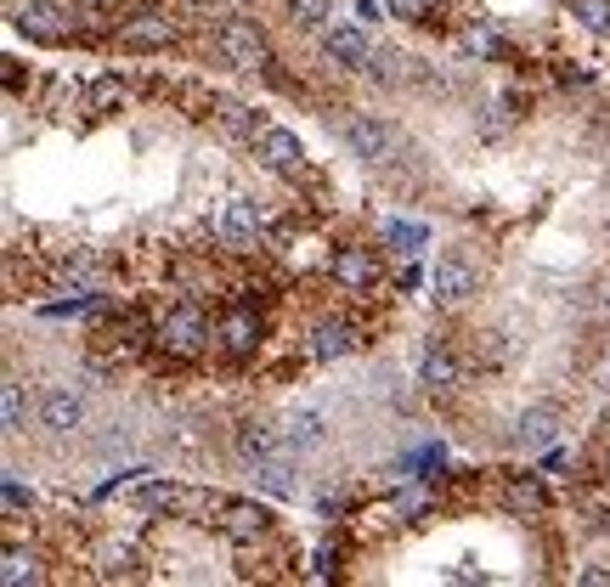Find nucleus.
Segmentation results:
<instances>
[{"label": "nucleus", "instance_id": "30", "mask_svg": "<svg viewBox=\"0 0 610 587\" xmlns=\"http://www.w3.org/2000/svg\"><path fill=\"white\" fill-rule=\"evenodd\" d=\"M566 12H571V23H577V29H588V34L610 40V0H566Z\"/></svg>", "mask_w": 610, "mask_h": 587}, {"label": "nucleus", "instance_id": "18", "mask_svg": "<svg viewBox=\"0 0 610 587\" xmlns=\"http://www.w3.org/2000/svg\"><path fill=\"white\" fill-rule=\"evenodd\" d=\"M559 429H566V413H559L554 402H537V407L521 413V424H514V447L537 458V452H548L559 440Z\"/></svg>", "mask_w": 610, "mask_h": 587}, {"label": "nucleus", "instance_id": "32", "mask_svg": "<svg viewBox=\"0 0 610 587\" xmlns=\"http://www.w3.org/2000/svg\"><path fill=\"white\" fill-rule=\"evenodd\" d=\"M0 418H7V435H23L29 407H23V384H18V378H7V384H0Z\"/></svg>", "mask_w": 610, "mask_h": 587}, {"label": "nucleus", "instance_id": "20", "mask_svg": "<svg viewBox=\"0 0 610 587\" xmlns=\"http://www.w3.org/2000/svg\"><path fill=\"white\" fill-rule=\"evenodd\" d=\"M186 480H130V509H142L153 520H181Z\"/></svg>", "mask_w": 610, "mask_h": 587}, {"label": "nucleus", "instance_id": "25", "mask_svg": "<svg viewBox=\"0 0 610 587\" xmlns=\"http://www.w3.org/2000/svg\"><path fill=\"white\" fill-rule=\"evenodd\" d=\"M249 474H255V485H260L266 498H295L300 492L295 458H260V463H249Z\"/></svg>", "mask_w": 610, "mask_h": 587}, {"label": "nucleus", "instance_id": "7", "mask_svg": "<svg viewBox=\"0 0 610 587\" xmlns=\"http://www.w3.org/2000/svg\"><path fill=\"white\" fill-rule=\"evenodd\" d=\"M260 345H266V317H260L255 306H232V311L215 317V351H221L232 367L255 362Z\"/></svg>", "mask_w": 610, "mask_h": 587}, {"label": "nucleus", "instance_id": "31", "mask_svg": "<svg viewBox=\"0 0 610 587\" xmlns=\"http://www.w3.org/2000/svg\"><path fill=\"white\" fill-rule=\"evenodd\" d=\"M458 45L469 57H481V63H492V57H509V40L497 34V29H463L458 34Z\"/></svg>", "mask_w": 610, "mask_h": 587}, {"label": "nucleus", "instance_id": "12", "mask_svg": "<svg viewBox=\"0 0 610 587\" xmlns=\"http://www.w3.org/2000/svg\"><path fill=\"white\" fill-rule=\"evenodd\" d=\"M215 531L226 536L232 548H255V543H266V536H277V514H271L266 503H244V498H232Z\"/></svg>", "mask_w": 610, "mask_h": 587}, {"label": "nucleus", "instance_id": "13", "mask_svg": "<svg viewBox=\"0 0 610 587\" xmlns=\"http://www.w3.org/2000/svg\"><path fill=\"white\" fill-rule=\"evenodd\" d=\"M418 384H425L430 402H458L469 373H463V362L447 345H425V356H418Z\"/></svg>", "mask_w": 610, "mask_h": 587}, {"label": "nucleus", "instance_id": "6", "mask_svg": "<svg viewBox=\"0 0 610 587\" xmlns=\"http://www.w3.org/2000/svg\"><path fill=\"white\" fill-rule=\"evenodd\" d=\"M215 237L226 243V249H238V255L266 249V237H271V215H266V204L249 199V192H232V199L221 204V215H215Z\"/></svg>", "mask_w": 610, "mask_h": 587}, {"label": "nucleus", "instance_id": "2", "mask_svg": "<svg viewBox=\"0 0 610 587\" xmlns=\"http://www.w3.org/2000/svg\"><path fill=\"white\" fill-rule=\"evenodd\" d=\"M159 351L170 356V362H199V356H210L215 351V317L199 306V300H181L175 306H164L159 311Z\"/></svg>", "mask_w": 610, "mask_h": 587}, {"label": "nucleus", "instance_id": "37", "mask_svg": "<svg viewBox=\"0 0 610 587\" xmlns=\"http://www.w3.org/2000/svg\"><path fill=\"white\" fill-rule=\"evenodd\" d=\"M317 581H328V576H340V543H322L317 548V570H311Z\"/></svg>", "mask_w": 610, "mask_h": 587}, {"label": "nucleus", "instance_id": "40", "mask_svg": "<svg viewBox=\"0 0 610 587\" xmlns=\"http://www.w3.org/2000/svg\"><path fill=\"white\" fill-rule=\"evenodd\" d=\"M599 306H604V311H610V288H604V294H599Z\"/></svg>", "mask_w": 610, "mask_h": 587}, {"label": "nucleus", "instance_id": "3", "mask_svg": "<svg viewBox=\"0 0 610 587\" xmlns=\"http://www.w3.org/2000/svg\"><path fill=\"white\" fill-rule=\"evenodd\" d=\"M181 40H186V23L164 7H136V12H119V23H114V52H125V57H153Z\"/></svg>", "mask_w": 610, "mask_h": 587}, {"label": "nucleus", "instance_id": "11", "mask_svg": "<svg viewBox=\"0 0 610 587\" xmlns=\"http://www.w3.org/2000/svg\"><path fill=\"white\" fill-rule=\"evenodd\" d=\"M356 351H362V328H356L351 317H322V322H311V333L300 339V356L317 362V367L345 362V356H356Z\"/></svg>", "mask_w": 610, "mask_h": 587}, {"label": "nucleus", "instance_id": "26", "mask_svg": "<svg viewBox=\"0 0 610 587\" xmlns=\"http://www.w3.org/2000/svg\"><path fill=\"white\" fill-rule=\"evenodd\" d=\"M469 339H475V345H469V351H475V362H481L486 373H503V367L514 362V339H509L503 328H475Z\"/></svg>", "mask_w": 610, "mask_h": 587}, {"label": "nucleus", "instance_id": "16", "mask_svg": "<svg viewBox=\"0 0 610 587\" xmlns=\"http://www.w3.org/2000/svg\"><path fill=\"white\" fill-rule=\"evenodd\" d=\"M322 52H328V63H340L345 74H367V63H373L379 45H373L356 23H328L322 29Z\"/></svg>", "mask_w": 610, "mask_h": 587}, {"label": "nucleus", "instance_id": "14", "mask_svg": "<svg viewBox=\"0 0 610 587\" xmlns=\"http://www.w3.org/2000/svg\"><path fill=\"white\" fill-rule=\"evenodd\" d=\"M204 114L215 119V130H221L226 141H244V147H249V141H255V136H260V130L271 125V119H266V114H260L255 103H238V96H221V90H210Z\"/></svg>", "mask_w": 610, "mask_h": 587}, {"label": "nucleus", "instance_id": "17", "mask_svg": "<svg viewBox=\"0 0 610 587\" xmlns=\"http://www.w3.org/2000/svg\"><path fill=\"white\" fill-rule=\"evenodd\" d=\"M232 447H238L244 463H260V458H295L283 424H271V418H244L238 435H232Z\"/></svg>", "mask_w": 610, "mask_h": 587}, {"label": "nucleus", "instance_id": "21", "mask_svg": "<svg viewBox=\"0 0 610 587\" xmlns=\"http://www.w3.org/2000/svg\"><path fill=\"white\" fill-rule=\"evenodd\" d=\"M503 509L514 514V520H543L548 514V485L537 480V474H503Z\"/></svg>", "mask_w": 610, "mask_h": 587}, {"label": "nucleus", "instance_id": "9", "mask_svg": "<svg viewBox=\"0 0 610 587\" xmlns=\"http://www.w3.org/2000/svg\"><path fill=\"white\" fill-rule=\"evenodd\" d=\"M475 294H481V266L469 260V255H458V249H447V255L436 260V271H430V300H436V311H463Z\"/></svg>", "mask_w": 610, "mask_h": 587}, {"label": "nucleus", "instance_id": "36", "mask_svg": "<svg viewBox=\"0 0 610 587\" xmlns=\"http://www.w3.org/2000/svg\"><path fill=\"white\" fill-rule=\"evenodd\" d=\"M543 458H548V474H559V480L577 474V452H566V447H548Z\"/></svg>", "mask_w": 610, "mask_h": 587}, {"label": "nucleus", "instance_id": "41", "mask_svg": "<svg viewBox=\"0 0 610 587\" xmlns=\"http://www.w3.org/2000/svg\"><path fill=\"white\" fill-rule=\"evenodd\" d=\"M604 232H610V204H604Z\"/></svg>", "mask_w": 610, "mask_h": 587}, {"label": "nucleus", "instance_id": "33", "mask_svg": "<svg viewBox=\"0 0 610 587\" xmlns=\"http://www.w3.org/2000/svg\"><path fill=\"white\" fill-rule=\"evenodd\" d=\"M328 12H334V0H289V18L300 29H328Z\"/></svg>", "mask_w": 610, "mask_h": 587}, {"label": "nucleus", "instance_id": "8", "mask_svg": "<svg viewBox=\"0 0 610 587\" xmlns=\"http://www.w3.org/2000/svg\"><path fill=\"white\" fill-rule=\"evenodd\" d=\"M249 153H255V164L266 170V175H277V181H300L306 175V141L289 130V125H266L255 141H249Z\"/></svg>", "mask_w": 610, "mask_h": 587}, {"label": "nucleus", "instance_id": "4", "mask_svg": "<svg viewBox=\"0 0 610 587\" xmlns=\"http://www.w3.org/2000/svg\"><path fill=\"white\" fill-rule=\"evenodd\" d=\"M12 23L40 45H74L85 18H79V0H12Z\"/></svg>", "mask_w": 610, "mask_h": 587}, {"label": "nucleus", "instance_id": "27", "mask_svg": "<svg viewBox=\"0 0 610 587\" xmlns=\"http://www.w3.org/2000/svg\"><path fill=\"white\" fill-rule=\"evenodd\" d=\"M125 85H130V74H103V79H90V119H108V114H119L125 108Z\"/></svg>", "mask_w": 610, "mask_h": 587}, {"label": "nucleus", "instance_id": "15", "mask_svg": "<svg viewBox=\"0 0 610 587\" xmlns=\"http://www.w3.org/2000/svg\"><path fill=\"white\" fill-rule=\"evenodd\" d=\"M367 79L385 85V90H413V85H430V63H418L413 52H402V45H379L367 63Z\"/></svg>", "mask_w": 610, "mask_h": 587}, {"label": "nucleus", "instance_id": "38", "mask_svg": "<svg viewBox=\"0 0 610 587\" xmlns=\"http://www.w3.org/2000/svg\"><path fill=\"white\" fill-rule=\"evenodd\" d=\"M577 581H588V587H604V581H610V570H604V565H582V570H577Z\"/></svg>", "mask_w": 610, "mask_h": 587}, {"label": "nucleus", "instance_id": "22", "mask_svg": "<svg viewBox=\"0 0 610 587\" xmlns=\"http://www.w3.org/2000/svg\"><path fill=\"white\" fill-rule=\"evenodd\" d=\"M97 576L103 581H130V576H142L136 565H142V548H136V536H103V548H97Z\"/></svg>", "mask_w": 610, "mask_h": 587}, {"label": "nucleus", "instance_id": "23", "mask_svg": "<svg viewBox=\"0 0 610 587\" xmlns=\"http://www.w3.org/2000/svg\"><path fill=\"white\" fill-rule=\"evenodd\" d=\"M283 435H289V452H322L328 447V418L317 413V407H300V413H289L283 418Z\"/></svg>", "mask_w": 610, "mask_h": 587}, {"label": "nucleus", "instance_id": "29", "mask_svg": "<svg viewBox=\"0 0 610 587\" xmlns=\"http://www.w3.org/2000/svg\"><path fill=\"white\" fill-rule=\"evenodd\" d=\"M0 576H7V587H34V581H45V570H40V554L34 548H23V543H7V570H0Z\"/></svg>", "mask_w": 610, "mask_h": 587}, {"label": "nucleus", "instance_id": "35", "mask_svg": "<svg viewBox=\"0 0 610 587\" xmlns=\"http://www.w3.org/2000/svg\"><path fill=\"white\" fill-rule=\"evenodd\" d=\"M23 509H34V492H23V480L18 474H7V520L18 525V514Z\"/></svg>", "mask_w": 610, "mask_h": 587}, {"label": "nucleus", "instance_id": "34", "mask_svg": "<svg viewBox=\"0 0 610 587\" xmlns=\"http://www.w3.org/2000/svg\"><path fill=\"white\" fill-rule=\"evenodd\" d=\"M385 12H390L396 23H425L436 7H430V0H385Z\"/></svg>", "mask_w": 610, "mask_h": 587}, {"label": "nucleus", "instance_id": "19", "mask_svg": "<svg viewBox=\"0 0 610 587\" xmlns=\"http://www.w3.org/2000/svg\"><path fill=\"white\" fill-rule=\"evenodd\" d=\"M40 424H45V435H74V429H85V396L74 384H52L40 396Z\"/></svg>", "mask_w": 610, "mask_h": 587}, {"label": "nucleus", "instance_id": "24", "mask_svg": "<svg viewBox=\"0 0 610 587\" xmlns=\"http://www.w3.org/2000/svg\"><path fill=\"white\" fill-rule=\"evenodd\" d=\"M521 108H526V103H521L514 90H509V96H492V103L481 108V119H475V130H481L486 141H503L514 125H521Z\"/></svg>", "mask_w": 610, "mask_h": 587}, {"label": "nucleus", "instance_id": "28", "mask_svg": "<svg viewBox=\"0 0 610 587\" xmlns=\"http://www.w3.org/2000/svg\"><path fill=\"white\" fill-rule=\"evenodd\" d=\"M385 243H390L396 255H425V249H430V226H425V221L390 215V221H385Z\"/></svg>", "mask_w": 610, "mask_h": 587}, {"label": "nucleus", "instance_id": "1", "mask_svg": "<svg viewBox=\"0 0 610 587\" xmlns=\"http://www.w3.org/2000/svg\"><path fill=\"white\" fill-rule=\"evenodd\" d=\"M210 57L226 63L232 74H260V79H271V68H277V52H271V40L255 18H215Z\"/></svg>", "mask_w": 610, "mask_h": 587}, {"label": "nucleus", "instance_id": "39", "mask_svg": "<svg viewBox=\"0 0 610 587\" xmlns=\"http://www.w3.org/2000/svg\"><path fill=\"white\" fill-rule=\"evenodd\" d=\"M418 282H425V271H418V266H402V271H396V288H418Z\"/></svg>", "mask_w": 610, "mask_h": 587}, {"label": "nucleus", "instance_id": "5", "mask_svg": "<svg viewBox=\"0 0 610 587\" xmlns=\"http://www.w3.org/2000/svg\"><path fill=\"white\" fill-rule=\"evenodd\" d=\"M340 141L351 147V159H362V164H373V170H385V164H396L402 130H396L385 114L345 108V119H340Z\"/></svg>", "mask_w": 610, "mask_h": 587}, {"label": "nucleus", "instance_id": "10", "mask_svg": "<svg viewBox=\"0 0 610 587\" xmlns=\"http://www.w3.org/2000/svg\"><path fill=\"white\" fill-rule=\"evenodd\" d=\"M328 277L345 294H373L385 282V260H379V249H367V243H340V249H328Z\"/></svg>", "mask_w": 610, "mask_h": 587}]
</instances>
